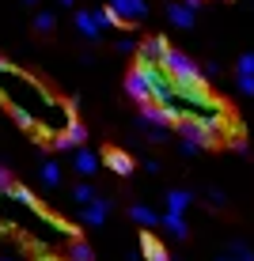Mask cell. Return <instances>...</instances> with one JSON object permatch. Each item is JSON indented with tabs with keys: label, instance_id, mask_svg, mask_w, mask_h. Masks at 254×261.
Here are the masks:
<instances>
[{
	"label": "cell",
	"instance_id": "1",
	"mask_svg": "<svg viewBox=\"0 0 254 261\" xmlns=\"http://www.w3.org/2000/svg\"><path fill=\"white\" fill-rule=\"evenodd\" d=\"M171 72V80L175 84H205V72L197 68V61L194 57H186L182 49H171L167 53V65H163Z\"/></svg>",
	"mask_w": 254,
	"mask_h": 261
},
{
	"label": "cell",
	"instance_id": "2",
	"mask_svg": "<svg viewBox=\"0 0 254 261\" xmlns=\"http://www.w3.org/2000/svg\"><path fill=\"white\" fill-rule=\"evenodd\" d=\"M167 53H171V42L163 38V34H152V38L141 42L137 65H141V68H163V65H167Z\"/></svg>",
	"mask_w": 254,
	"mask_h": 261
},
{
	"label": "cell",
	"instance_id": "3",
	"mask_svg": "<svg viewBox=\"0 0 254 261\" xmlns=\"http://www.w3.org/2000/svg\"><path fill=\"white\" fill-rule=\"evenodd\" d=\"M175 129H178V137H182L186 144H194L197 151H205V148H213V144H216V133H209L205 125H201V121H194V118H182V121L175 125Z\"/></svg>",
	"mask_w": 254,
	"mask_h": 261
},
{
	"label": "cell",
	"instance_id": "4",
	"mask_svg": "<svg viewBox=\"0 0 254 261\" xmlns=\"http://www.w3.org/2000/svg\"><path fill=\"white\" fill-rule=\"evenodd\" d=\"M125 95H129L133 102H141V106H152V87H148V76H144L141 65L125 76Z\"/></svg>",
	"mask_w": 254,
	"mask_h": 261
},
{
	"label": "cell",
	"instance_id": "5",
	"mask_svg": "<svg viewBox=\"0 0 254 261\" xmlns=\"http://www.w3.org/2000/svg\"><path fill=\"white\" fill-rule=\"evenodd\" d=\"M50 148H57V151H80V148H87V129L80 121H72L61 137L50 140Z\"/></svg>",
	"mask_w": 254,
	"mask_h": 261
},
{
	"label": "cell",
	"instance_id": "6",
	"mask_svg": "<svg viewBox=\"0 0 254 261\" xmlns=\"http://www.w3.org/2000/svg\"><path fill=\"white\" fill-rule=\"evenodd\" d=\"M106 8H114L118 19H122L125 27L141 23L144 15H148V4H144V0H106Z\"/></svg>",
	"mask_w": 254,
	"mask_h": 261
},
{
	"label": "cell",
	"instance_id": "7",
	"mask_svg": "<svg viewBox=\"0 0 254 261\" xmlns=\"http://www.w3.org/2000/svg\"><path fill=\"white\" fill-rule=\"evenodd\" d=\"M72 27H76V34L80 38H87V42H95V38H103V27H99L95 19V12H72Z\"/></svg>",
	"mask_w": 254,
	"mask_h": 261
},
{
	"label": "cell",
	"instance_id": "8",
	"mask_svg": "<svg viewBox=\"0 0 254 261\" xmlns=\"http://www.w3.org/2000/svg\"><path fill=\"white\" fill-rule=\"evenodd\" d=\"M106 216H110V201H106V197H99V201H91L87 208H80V220H84L87 227H103Z\"/></svg>",
	"mask_w": 254,
	"mask_h": 261
},
{
	"label": "cell",
	"instance_id": "9",
	"mask_svg": "<svg viewBox=\"0 0 254 261\" xmlns=\"http://www.w3.org/2000/svg\"><path fill=\"white\" fill-rule=\"evenodd\" d=\"M99 163H103V159H99L91 148H80V151H72V170H76V174H84V178H91L95 170H99Z\"/></svg>",
	"mask_w": 254,
	"mask_h": 261
},
{
	"label": "cell",
	"instance_id": "10",
	"mask_svg": "<svg viewBox=\"0 0 254 261\" xmlns=\"http://www.w3.org/2000/svg\"><path fill=\"white\" fill-rule=\"evenodd\" d=\"M194 15H197V12L186 4V0H175V4L167 8V23H175L178 31H190V27H194Z\"/></svg>",
	"mask_w": 254,
	"mask_h": 261
},
{
	"label": "cell",
	"instance_id": "11",
	"mask_svg": "<svg viewBox=\"0 0 254 261\" xmlns=\"http://www.w3.org/2000/svg\"><path fill=\"white\" fill-rule=\"evenodd\" d=\"M129 220H133V223H141L144 231H156V227H159V220H163V212L148 208V204H129Z\"/></svg>",
	"mask_w": 254,
	"mask_h": 261
},
{
	"label": "cell",
	"instance_id": "12",
	"mask_svg": "<svg viewBox=\"0 0 254 261\" xmlns=\"http://www.w3.org/2000/svg\"><path fill=\"white\" fill-rule=\"evenodd\" d=\"M141 257H148V261H175L167 250H163V242L152 235V231H144V235H141Z\"/></svg>",
	"mask_w": 254,
	"mask_h": 261
},
{
	"label": "cell",
	"instance_id": "13",
	"mask_svg": "<svg viewBox=\"0 0 254 261\" xmlns=\"http://www.w3.org/2000/svg\"><path fill=\"white\" fill-rule=\"evenodd\" d=\"M163 204H167V212H171V216H182L190 204H194V190H167Z\"/></svg>",
	"mask_w": 254,
	"mask_h": 261
},
{
	"label": "cell",
	"instance_id": "14",
	"mask_svg": "<svg viewBox=\"0 0 254 261\" xmlns=\"http://www.w3.org/2000/svg\"><path fill=\"white\" fill-rule=\"evenodd\" d=\"M4 201H12L15 208H27V212H34V193L27 190V186H19V182H12V186H8Z\"/></svg>",
	"mask_w": 254,
	"mask_h": 261
},
{
	"label": "cell",
	"instance_id": "15",
	"mask_svg": "<svg viewBox=\"0 0 254 261\" xmlns=\"http://www.w3.org/2000/svg\"><path fill=\"white\" fill-rule=\"evenodd\" d=\"M103 163L110 167L114 174H133V159L125 155L122 148H110V151H106V155H103Z\"/></svg>",
	"mask_w": 254,
	"mask_h": 261
},
{
	"label": "cell",
	"instance_id": "16",
	"mask_svg": "<svg viewBox=\"0 0 254 261\" xmlns=\"http://www.w3.org/2000/svg\"><path fill=\"white\" fill-rule=\"evenodd\" d=\"M159 227H163V231H167V235H171V239H178V242H182V239H186V220H182V216H171V212H163V220H159Z\"/></svg>",
	"mask_w": 254,
	"mask_h": 261
},
{
	"label": "cell",
	"instance_id": "17",
	"mask_svg": "<svg viewBox=\"0 0 254 261\" xmlns=\"http://www.w3.org/2000/svg\"><path fill=\"white\" fill-rule=\"evenodd\" d=\"M12 121L19 125L23 133H34V137H38V121H34L31 110H23V106H12Z\"/></svg>",
	"mask_w": 254,
	"mask_h": 261
},
{
	"label": "cell",
	"instance_id": "18",
	"mask_svg": "<svg viewBox=\"0 0 254 261\" xmlns=\"http://www.w3.org/2000/svg\"><path fill=\"white\" fill-rule=\"evenodd\" d=\"M68 261H95V250L84 239H72L68 242Z\"/></svg>",
	"mask_w": 254,
	"mask_h": 261
},
{
	"label": "cell",
	"instance_id": "19",
	"mask_svg": "<svg viewBox=\"0 0 254 261\" xmlns=\"http://www.w3.org/2000/svg\"><path fill=\"white\" fill-rule=\"evenodd\" d=\"M72 201H76L80 208H87L91 201H99V193H95V190H91L87 182H80V186H72Z\"/></svg>",
	"mask_w": 254,
	"mask_h": 261
},
{
	"label": "cell",
	"instance_id": "20",
	"mask_svg": "<svg viewBox=\"0 0 254 261\" xmlns=\"http://www.w3.org/2000/svg\"><path fill=\"white\" fill-rule=\"evenodd\" d=\"M228 257H232V261H254V250L247 246V242L232 239V242H228Z\"/></svg>",
	"mask_w": 254,
	"mask_h": 261
},
{
	"label": "cell",
	"instance_id": "21",
	"mask_svg": "<svg viewBox=\"0 0 254 261\" xmlns=\"http://www.w3.org/2000/svg\"><path fill=\"white\" fill-rule=\"evenodd\" d=\"M95 19H99V27H103V31H110V27H125L122 19H118L114 8H95Z\"/></svg>",
	"mask_w": 254,
	"mask_h": 261
},
{
	"label": "cell",
	"instance_id": "22",
	"mask_svg": "<svg viewBox=\"0 0 254 261\" xmlns=\"http://www.w3.org/2000/svg\"><path fill=\"white\" fill-rule=\"evenodd\" d=\"M34 31H38V34H50L53 31V27H57V19H53V12H38V15H34Z\"/></svg>",
	"mask_w": 254,
	"mask_h": 261
},
{
	"label": "cell",
	"instance_id": "23",
	"mask_svg": "<svg viewBox=\"0 0 254 261\" xmlns=\"http://www.w3.org/2000/svg\"><path fill=\"white\" fill-rule=\"evenodd\" d=\"M114 49H118V53H137L141 42L133 38V34H118V38H114Z\"/></svg>",
	"mask_w": 254,
	"mask_h": 261
},
{
	"label": "cell",
	"instance_id": "24",
	"mask_svg": "<svg viewBox=\"0 0 254 261\" xmlns=\"http://www.w3.org/2000/svg\"><path fill=\"white\" fill-rule=\"evenodd\" d=\"M42 182L46 186H61V167L57 163H42Z\"/></svg>",
	"mask_w": 254,
	"mask_h": 261
},
{
	"label": "cell",
	"instance_id": "25",
	"mask_svg": "<svg viewBox=\"0 0 254 261\" xmlns=\"http://www.w3.org/2000/svg\"><path fill=\"white\" fill-rule=\"evenodd\" d=\"M235 76H254V53H243L235 61Z\"/></svg>",
	"mask_w": 254,
	"mask_h": 261
},
{
	"label": "cell",
	"instance_id": "26",
	"mask_svg": "<svg viewBox=\"0 0 254 261\" xmlns=\"http://www.w3.org/2000/svg\"><path fill=\"white\" fill-rule=\"evenodd\" d=\"M235 87L239 95H254V76H235Z\"/></svg>",
	"mask_w": 254,
	"mask_h": 261
},
{
	"label": "cell",
	"instance_id": "27",
	"mask_svg": "<svg viewBox=\"0 0 254 261\" xmlns=\"http://www.w3.org/2000/svg\"><path fill=\"white\" fill-rule=\"evenodd\" d=\"M205 197L216 204V208H220V204H228V193H224V190H216V186H213V190H205Z\"/></svg>",
	"mask_w": 254,
	"mask_h": 261
},
{
	"label": "cell",
	"instance_id": "28",
	"mask_svg": "<svg viewBox=\"0 0 254 261\" xmlns=\"http://www.w3.org/2000/svg\"><path fill=\"white\" fill-rule=\"evenodd\" d=\"M8 186H12V170L0 167V193H8Z\"/></svg>",
	"mask_w": 254,
	"mask_h": 261
},
{
	"label": "cell",
	"instance_id": "29",
	"mask_svg": "<svg viewBox=\"0 0 254 261\" xmlns=\"http://www.w3.org/2000/svg\"><path fill=\"white\" fill-rule=\"evenodd\" d=\"M201 72H205V76H209V80H213V76H220V65H216V61H209V65H205Z\"/></svg>",
	"mask_w": 254,
	"mask_h": 261
},
{
	"label": "cell",
	"instance_id": "30",
	"mask_svg": "<svg viewBox=\"0 0 254 261\" xmlns=\"http://www.w3.org/2000/svg\"><path fill=\"white\" fill-rule=\"evenodd\" d=\"M232 148L239 151V155H247V140H243V137H235V140H232Z\"/></svg>",
	"mask_w": 254,
	"mask_h": 261
},
{
	"label": "cell",
	"instance_id": "31",
	"mask_svg": "<svg viewBox=\"0 0 254 261\" xmlns=\"http://www.w3.org/2000/svg\"><path fill=\"white\" fill-rule=\"evenodd\" d=\"M144 170H148V174H159V159H144Z\"/></svg>",
	"mask_w": 254,
	"mask_h": 261
},
{
	"label": "cell",
	"instance_id": "32",
	"mask_svg": "<svg viewBox=\"0 0 254 261\" xmlns=\"http://www.w3.org/2000/svg\"><path fill=\"white\" fill-rule=\"evenodd\" d=\"M8 68H12V61H4V57H0V76H4Z\"/></svg>",
	"mask_w": 254,
	"mask_h": 261
},
{
	"label": "cell",
	"instance_id": "33",
	"mask_svg": "<svg viewBox=\"0 0 254 261\" xmlns=\"http://www.w3.org/2000/svg\"><path fill=\"white\" fill-rule=\"evenodd\" d=\"M186 4H190V8H194V12H197V8H201V0H186Z\"/></svg>",
	"mask_w": 254,
	"mask_h": 261
},
{
	"label": "cell",
	"instance_id": "34",
	"mask_svg": "<svg viewBox=\"0 0 254 261\" xmlns=\"http://www.w3.org/2000/svg\"><path fill=\"white\" fill-rule=\"evenodd\" d=\"M57 8H72V0H57Z\"/></svg>",
	"mask_w": 254,
	"mask_h": 261
},
{
	"label": "cell",
	"instance_id": "35",
	"mask_svg": "<svg viewBox=\"0 0 254 261\" xmlns=\"http://www.w3.org/2000/svg\"><path fill=\"white\" fill-rule=\"evenodd\" d=\"M216 261H232V257H228V254H224V257H216Z\"/></svg>",
	"mask_w": 254,
	"mask_h": 261
},
{
	"label": "cell",
	"instance_id": "36",
	"mask_svg": "<svg viewBox=\"0 0 254 261\" xmlns=\"http://www.w3.org/2000/svg\"><path fill=\"white\" fill-rule=\"evenodd\" d=\"M38 261H53V257H46V254H42V257H38Z\"/></svg>",
	"mask_w": 254,
	"mask_h": 261
},
{
	"label": "cell",
	"instance_id": "37",
	"mask_svg": "<svg viewBox=\"0 0 254 261\" xmlns=\"http://www.w3.org/2000/svg\"><path fill=\"white\" fill-rule=\"evenodd\" d=\"M0 239H4V223H0Z\"/></svg>",
	"mask_w": 254,
	"mask_h": 261
},
{
	"label": "cell",
	"instance_id": "38",
	"mask_svg": "<svg viewBox=\"0 0 254 261\" xmlns=\"http://www.w3.org/2000/svg\"><path fill=\"white\" fill-rule=\"evenodd\" d=\"M23 4H38V0H23Z\"/></svg>",
	"mask_w": 254,
	"mask_h": 261
},
{
	"label": "cell",
	"instance_id": "39",
	"mask_svg": "<svg viewBox=\"0 0 254 261\" xmlns=\"http://www.w3.org/2000/svg\"><path fill=\"white\" fill-rule=\"evenodd\" d=\"M0 261H15V257H0Z\"/></svg>",
	"mask_w": 254,
	"mask_h": 261
}]
</instances>
